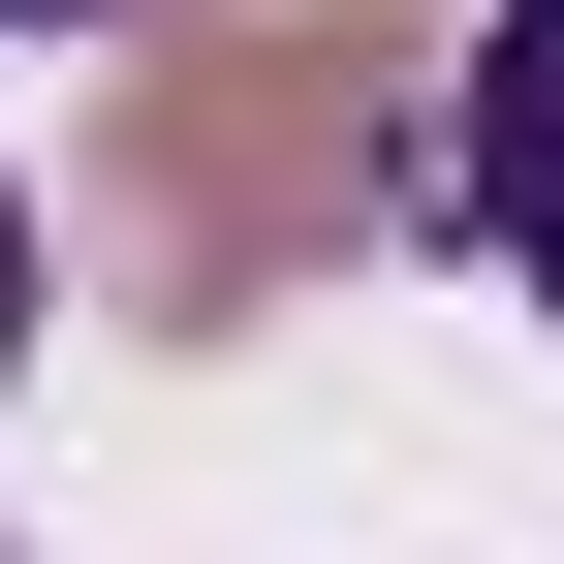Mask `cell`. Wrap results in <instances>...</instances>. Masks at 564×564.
Instances as JSON below:
<instances>
[{
    "label": "cell",
    "mask_w": 564,
    "mask_h": 564,
    "mask_svg": "<svg viewBox=\"0 0 564 564\" xmlns=\"http://www.w3.org/2000/svg\"><path fill=\"white\" fill-rule=\"evenodd\" d=\"M377 63H408V0H188V63H126V126H95V282L251 314V282L377 251V188H408Z\"/></svg>",
    "instance_id": "cell-1"
},
{
    "label": "cell",
    "mask_w": 564,
    "mask_h": 564,
    "mask_svg": "<svg viewBox=\"0 0 564 564\" xmlns=\"http://www.w3.org/2000/svg\"><path fill=\"white\" fill-rule=\"evenodd\" d=\"M440 188H470V251L564 314V0H502V32H470V158H440Z\"/></svg>",
    "instance_id": "cell-2"
},
{
    "label": "cell",
    "mask_w": 564,
    "mask_h": 564,
    "mask_svg": "<svg viewBox=\"0 0 564 564\" xmlns=\"http://www.w3.org/2000/svg\"><path fill=\"white\" fill-rule=\"evenodd\" d=\"M0 345H32V188H0Z\"/></svg>",
    "instance_id": "cell-3"
},
{
    "label": "cell",
    "mask_w": 564,
    "mask_h": 564,
    "mask_svg": "<svg viewBox=\"0 0 564 564\" xmlns=\"http://www.w3.org/2000/svg\"><path fill=\"white\" fill-rule=\"evenodd\" d=\"M0 32H95V0H0Z\"/></svg>",
    "instance_id": "cell-4"
}]
</instances>
